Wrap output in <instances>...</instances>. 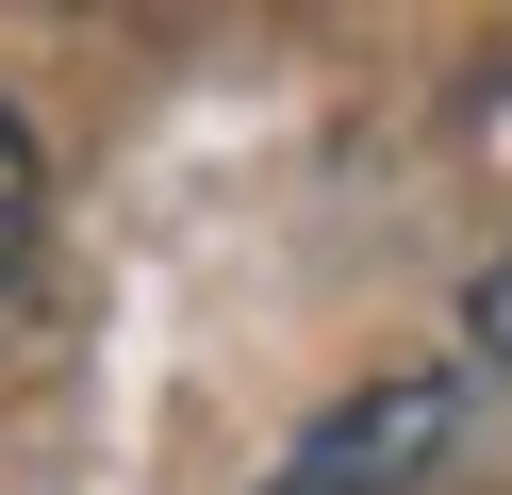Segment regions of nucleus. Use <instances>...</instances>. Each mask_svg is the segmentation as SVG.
<instances>
[{
  "instance_id": "obj_3",
  "label": "nucleus",
  "mask_w": 512,
  "mask_h": 495,
  "mask_svg": "<svg viewBox=\"0 0 512 495\" xmlns=\"http://www.w3.org/2000/svg\"><path fill=\"white\" fill-rule=\"evenodd\" d=\"M463 347H479V363H512V264H496V281L463 297Z\"/></svg>"
},
{
  "instance_id": "obj_2",
  "label": "nucleus",
  "mask_w": 512,
  "mask_h": 495,
  "mask_svg": "<svg viewBox=\"0 0 512 495\" xmlns=\"http://www.w3.org/2000/svg\"><path fill=\"white\" fill-rule=\"evenodd\" d=\"M34 231H50V165H34V132H17V99H0V297H17Z\"/></svg>"
},
{
  "instance_id": "obj_1",
  "label": "nucleus",
  "mask_w": 512,
  "mask_h": 495,
  "mask_svg": "<svg viewBox=\"0 0 512 495\" xmlns=\"http://www.w3.org/2000/svg\"><path fill=\"white\" fill-rule=\"evenodd\" d=\"M446 429H463V363H413V380H380V396H347V413H314L298 462H281V495H413Z\"/></svg>"
}]
</instances>
